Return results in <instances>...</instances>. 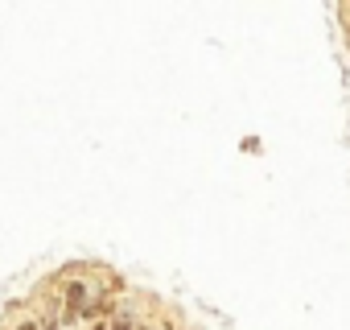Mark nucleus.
<instances>
[{"mask_svg": "<svg viewBox=\"0 0 350 330\" xmlns=\"http://www.w3.org/2000/svg\"><path fill=\"white\" fill-rule=\"evenodd\" d=\"M17 330H33V326H17Z\"/></svg>", "mask_w": 350, "mask_h": 330, "instance_id": "f257e3e1", "label": "nucleus"}]
</instances>
